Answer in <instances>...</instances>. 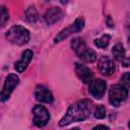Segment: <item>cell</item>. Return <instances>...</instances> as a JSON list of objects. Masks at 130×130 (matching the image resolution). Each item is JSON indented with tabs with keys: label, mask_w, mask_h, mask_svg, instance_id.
<instances>
[{
	"label": "cell",
	"mask_w": 130,
	"mask_h": 130,
	"mask_svg": "<svg viewBox=\"0 0 130 130\" xmlns=\"http://www.w3.org/2000/svg\"><path fill=\"white\" fill-rule=\"evenodd\" d=\"M92 110V103L89 100H81L72 104L59 122L60 127L67 126L74 122H81L87 119Z\"/></svg>",
	"instance_id": "cell-1"
},
{
	"label": "cell",
	"mask_w": 130,
	"mask_h": 130,
	"mask_svg": "<svg viewBox=\"0 0 130 130\" xmlns=\"http://www.w3.org/2000/svg\"><path fill=\"white\" fill-rule=\"evenodd\" d=\"M71 48L76 53V55L84 62L92 63L96 59V53L92 49L88 48L85 42L83 41V39L81 38L73 39L71 41Z\"/></svg>",
	"instance_id": "cell-2"
},
{
	"label": "cell",
	"mask_w": 130,
	"mask_h": 130,
	"mask_svg": "<svg viewBox=\"0 0 130 130\" xmlns=\"http://www.w3.org/2000/svg\"><path fill=\"white\" fill-rule=\"evenodd\" d=\"M5 38L11 44L21 46L29 41V31L21 25H12L5 34Z\"/></svg>",
	"instance_id": "cell-3"
},
{
	"label": "cell",
	"mask_w": 130,
	"mask_h": 130,
	"mask_svg": "<svg viewBox=\"0 0 130 130\" xmlns=\"http://www.w3.org/2000/svg\"><path fill=\"white\" fill-rule=\"evenodd\" d=\"M128 96V90L123 84H114L109 90V101L114 107H119Z\"/></svg>",
	"instance_id": "cell-4"
},
{
	"label": "cell",
	"mask_w": 130,
	"mask_h": 130,
	"mask_svg": "<svg viewBox=\"0 0 130 130\" xmlns=\"http://www.w3.org/2000/svg\"><path fill=\"white\" fill-rule=\"evenodd\" d=\"M18 83H19V77L16 74L10 73L6 76L3 87H2V91H1V94H0L1 102H5L9 99L10 94L12 93L14 88L18 85Z\"/></svg>",
	"instance_id": "cell-5"
},
{
	"label": "cell",
	"mask_w": 130,
	"mask_h": 130,
	"mask_svg": "<svg viewBox=\"0 0 130 130\" xmlns=\"http://www.w3.org/2000/svg\"><path fill=\"white\" fill-rule=\"evenodd\" d=\"M84 26V19L82 17H78L75 19V21L70 25L68 26L67 28L61 30L54 39V43H59L63 40H65L66 38H68L69 36L75 34V32H79Z\"/></svg>",
	"instance_id": "cell-6"
},
{
	"label": "cell",
	"mask_w": 130,
	"mask_h": 130,
	"mask_svg": "<svg viewBox=\"0 0 130 130\" xmlns=\"http://www.w3.org/2000/svg\"><path fill=\"white\" fill-rule=\"evenodd\" d=\"M32 115H34L32 122L39 128H43L44 126H46V124L50 120V114L48 110L44 106H41V105H37L34 107Z\"/></svg>",
	"instance_id": "cell-7"
},
{
	"label": "cell",
	"mask_w": 130,
	"mask_h": 130,
	"mask_svg": "<svg viewBox=\"0 0 130 130\" xmlns=\"http://www.w3.org/2000/svg\"><path fill=\"white\" fill-rule=\"evenodd\" d=\"M98 69L105 76H111L115 71V63L108 56H102L98 60Z\"/></svg>",
	"instance_id": "cell-8"
},
{
	"label": "cell",
	"mask_w": 130,
	"mask_h": 130,
	"mask_svg": "<svg viewBox=\"0 0 130 130\" xmlns=\"http://www.w3.org/2000/svg\"><path fill=\"white\" fill-rule=\"evenodd\" d=\"M106 87H107L106 81H104L103 79H93L89 82L88 90L94 99L100 100L104 95L106 91Z\"/></svg>",
	"instance_id": "cell-9"
},
{
	"label": "cell",
	"mask_w": 130,
	"mask_h": 130,
	"mask_svg": "<svg viewBox=\"0 0 130 130\" xmlns=\"http://www.w3.org/2000/svg\"><path fill=\"white\" fill-rule=\"evenodd\" d=\"M35 98L37 101L41 103H46V104H51L54 101L53 93L49 88H47L45 85L39 84L35 88Z\"/></svg>",
	"instance_id": "cell-10"
},
{
	"label": "cell",
	"mask_w": 130,
	"mask_h": 130,
	"mask_svg": "<svg viewBox=\"0 0 130 130\" xmlns=\"http://www.w3.org/2000/svg\"><path fill=\"white\" fill-rule=\"evenodd\" d=\"M75 72H76L78 78L83 83H89L93 76L91 70L87 66L80 64V63H75Z\"/></svg>",
	"instance_id": "cell-11"
},
{
	"label": "cell",
	"mask_w": 130,
	"mask_h": 130,
	"mask_svg": "<svg viewBox=\"0 0 130 130\" xmlns=\"http://www.w3.org/2000/svg\"><path fill=\"white\" fill-rule=\"evenodd\" d=\"M32 56H34V54H32V51H31V50H25V51L21 54L20 59H19V60L15 63V65H14L15 70H16L18 73L23 72V71L27 68L29 62L31 61Z\"/></svg>",
	"instance_id": "cell-12"
},
{
	"label": "cell",
	"mask_w": 130,
	"mask_h": 130,
	"mask_svg": "<svg viewBox=\"0 0 130 130\" xmlns=\"http://www.w3.org/2000/svg\"><path fill=\"white\" fill-rule=\"evenodd\" d=\"M63 16V12L59 7H52L46 11L44 15V19L47 24L51 25L57 21H59Z\"/></svg>",
	"instance_id": "cell-13"
},
{
	"label": "cell",
	"mask_w": 130,
	"mask_h": 130,
	"mask_svg": "<svg viewBox=\"0 0 130 130\" xmlns=\"http://www.w3.org/2000/svg\"><path fill=\"white\" fill-rule=\"evenodd\" d=\"M112 53H113L114 58H115L118 62L122 63V65H124L125 67L128 66L129 61H128V59L126 58V52H125V49H124V47H123L122 44L117 43V44L113 47Z\"/></svg>",
	"instance_id": "cell-14"
},
{
	"label": "cell",
	"mask_w": 130,
	"mask_h": 130,
	"mask_svg": "<svg viewBox=\"0 0 130 130\" xmlns=\"http://www.w3.org/2000/svg\"><path fill=\"white\" fill-rule=\"evenodd\" d=\"M25 17L28 22H36L39 18V13L35 6H29L25 11Z\"/></svg>",
	"instance_id": "cell-15"
},
{
	"label": "cell",
	"mask_w": 130,
	"mask_h": 130,
	"mask_svg": "<svg viewBox=\"0 0 130 130\" xmlns=\"http://www.w3.org/2000/svg\"><path fill=\"white\" fill-rule=\"evenodd\" d=\"M110 41H111V36L106 34V35H103L101 38L95 39L94 40V45L98 48H106L109 45Z\"/></svg>",
	"instance_id": "cell-16"
},
{
	"label": "cell",
	"mask_w": 130,
	"mask_h": 130,
	"mask_svg": "<svg viewBox=\"0 0 130 130\" xmlns=\"http://www.w3.org/2000/svg\"><path fill=\"white\" fill-rule=\"evenodd\" d=\"M93 115L96 119H104L106 117V108L103 105H98L94 109Z\"/></svg>",
	"instance_id": "cell-17"
},
{
	"label": "cell",
	"mask_w": 130,
	"mask_h": 130,
	"mask_svg": "<svg viewBox=\"0 0 130 130\" xmlns=\"http://www.w3.org/2000/svg\"><path fill=\"white\" fill-rule=\"evenodd\" d=\"M8 19H9V13H8L7 9L5 8V6H2V9H1V25L4 26Z\"/></svg>",
	"instance_id": "cell-18"
},
{
	"label": "cell",
	"mask_w": 130,
	"mask_h": 130,
	"mask_svg": "<svg viewBox=\"0 0 130 130\" xmlns=\"http://www.w3.org/2000/svg\"><path fill=\"white\" fill-rule=\"evenodd\" d=\"M121 81L123 83V85L130 87V72H126L122 77H121Z\"/></svg>",
	"instance_id": "cell-19"
},
{
	"label": "cell",
	"mask_w": 130,
	"mask_h": 130,
	"mask_svg": "<svg viewBox=\"0 0 130 130\" xmlns=\"http://www.w3.org/2000/svg\"><path fill=\"white\" fill-rule=\"evenodd\" d=\"M126 31H127V39H128V44L130 46V15L127 16L126 18Z\"/></svg>",
	"instance_id": "cell-20"
},
{
	"label": "cell",
	"mask_w": 130,
	"mask_h": 130,
	"mask_svg": "<svg viewBox=\"0 0 130 130\" xmlns=\"http://www.w3.org/2000/svg\"><path fill=\"white\" fill-rule=\"evenodd\" d=\"M107 24H108L109 27H113V26H114V22L112 21V18H111L110 15L107 16Z\"/></svg>",
	"instance_id": "cell-21"
},
{
	"label": "cell",
	"mask_w": 130,
	"mask_h": 130,
	"mask_svg": "<svg viewBox=\"0 0 130 130\" xmlns=\"http://www.w3.org/2000/svg\"><path fill=\"white\" fill-rule=\"evenodd\" d=\"M100 128H103V129H109V127L106 126V125H98V126L93 127V129H100Z\"/></svg>",
	"instance_id": "cell-22"
},
{
	"label": "cell",
	"mask_w": 130,
	"mask_h": 130,
	"mask_svg": "<svg viewBox=\"0 0 130 130\" xmlns=\"http://www.w3.org/2000/svg\"><path fill=\"white\" fill-rule=\"evenodd\" d=\"M68 1H69V0H60V3H61V4H67Z\"/></svg>",
	"instance_id": "cell-23"
},
{
	"label": "cell",
	"mask_w": 130,
	"mask_h": 130,
	"mask_svg": "<svg viewBox=\"0 0 130 130\" xmlns=\"http://www.w3.org/2000/svg\"><path fill=\"white\" fill-rule=\"evenodd\" d=\"M128 127L130 128V121H129V124H128Z\"/></svg>",
	"instance_id": "cell-24"
}]
</instances>
